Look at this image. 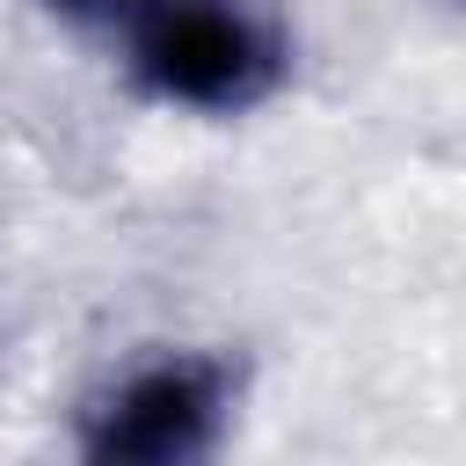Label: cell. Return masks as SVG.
Returning <instances> with one entry per match:
<instances>
[{
	"label": "cell",
	"instance_id": "cell-1",
	"mask_svg": "<svg viewBox=\"0 0 466 466\" xmlns=\"http://www.w3.org/2000/svg\"><path fill=\"white\" fill-rule=\"evenodd\" d=\"M131 73L175 109H255L284 80V36L248 0H153L131 22Z\"/></svg>",
	"mask_w": 466,
	"mask_h": 466
},
{
	"label": "cell",
	"instance_id": "cell-2",
	"mask_svg": "<svg viewBox=\"0 0 466 466\" xmlns=\"http://www.w3.org/2000/svg\"><path fill=\"white\" fill-rule=\"evenodd\" d=\"M226 408H233V371L218 357H153L131 364L87 408L80 451L116 466H182L218 444Z\"/></svg>",
	"mask_w": 466,
	"mask_h": 466
},
{
	"label": "cell",
	"instance_id": "cell-3",
	"mask_svg": "<svg viewBox=\"0 0 466 466\" xmlns=\"http://www.w3.org/2000/svg\"><path fill=\"white\" fill-rule=\"evenodd\" d=\"M44 7H51V15H66V22H124V29H131L153 0H44Z\"/></svg>",
	"mask_w": 466,
	"mask_h": 466
},
{
	"label": "cell",
	"instance_id": "cell-4",
	"mask_svg": "<svg viewBox=\"0 0 466 466\" xmlns=\"http://www.w3.org/2000/svg\"><path fill=\"white\" fill-rule=\"evenodd\" d=\"M459 7H466V0H459Z\"/></svg>",
	"mask_w": 466,
	"mask_h": 466
}]
</instances>
